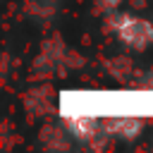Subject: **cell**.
I'll return each instance as SVG.
<instances>
[{
	"mask_svg": "<svg viewBox=\"0 0 153 153\" xmlns=\"http://www.w3.org/2000/svg\"><path fill=\"white\" fill-rule=\"evenodd\" d=\"M105 29L131 50H146L148 45H153V24L146 17L112 10L105 17Z\"/></svg>",
	"mask_w": 153,
	"mask_h": 153,
	"instance_id": "6da1fadb",
	"label": "cell"
},
{
	"mask_svg": "<svg viewBox=\"0 0 153 153\" xmlns=\"http://www.w3.org/2000/svg\"><path fill=\"white\" fill-rule=\"evenodd\" d=\"M62 122L67 127V131L76 139V141H93L100 134L103 122L93 115H62Z\"/></svg>",
	"mask_w": 153,
	"mask_h": 153,
	"instance_id": "7a4b0ae2",
	"label": "cell"
},
{
	"mask_svg": "<svg viewBox=\"0 0 153 153\" xmlns=\"http://www.w3.org/2000/svg\"><path fill=\"white\" fill-rule=\"evenodd\" d=\"M108 127H110L115 134L124 136V139H134V136H139V131H141V122H139V120H110Z\"/></svg>",
	"mask_w": 153,
	"mask_h": 153,
	"instance_id": "3957f363",
	"label": "cell"
},
{
	"mask_svg": "<svg viewBox=\"0 0 153 153\" xmlns=\"http://www.w3.org/2000/svg\"><path fill=\"white\" fill-rule=\"evenodd\" d=\"M117 5H120V0H100V7H103V10H108V12H112Z\"/></svg>",
	"mask_w": 153,
	"mask_h": 153,
	"instance_id": "277c9868",
	"label": "cell"
}]
</instances>
